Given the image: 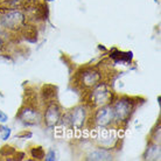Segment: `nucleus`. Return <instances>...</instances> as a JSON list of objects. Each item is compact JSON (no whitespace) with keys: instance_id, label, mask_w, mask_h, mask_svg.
I'll return each mask as SVG.
<instances>
[{"instance_id":"f03ea898","label":"nucleus","mask_w":161,"mask_h":161,"mask_svg":"<svg viewBox=\"0 0 161 161\" xmlns=\"http://www.w3.org/2000/svg\"><path fill=\"white\" fill-rule=\"evenodd\" d=\"M0 22L4 33H21L27 26V16L21 9H9L0 14Z\"/></svg>"},{"instance_id":"2eb2a0df","label":"nucleus","mask_w":161,"mask_h":161,"mask_svg":"<svg viewBox=\"0 0 161 161\" xmlns=\"http://www.w3.org/2000/svg\"><path fill=\"white\" fill-rule=\"evenodd\" d=\"M44 160H47V161H54V160H56V154H55V152H54L53 149H50L48 153L44 154Z\"/></svg>"},{"instance_id":"a211bd4d","label":"nucleus","mask_w":161,"mask_h":161,"mask_svg":"<svg viewBox=\"0 0 161 161\" xmlns=\"http://www.w3.org/2000/svg\"><path fill=\"white\" fill-rule=\"evenodd\" d=\"M4 49V41H3V39L0 37V52Z\"/></svg>"},{"instance_id":"20e7f679","label":"nucleus","mask_w":161,"mask_h":161,"mask_svg":"<svg viewBox=\"0 0 161 161\" xmlns=\"http://www.w3.org/2000/svg\"><path fill=\"white\" fill-rule=\"evenodd\" d=\"M89 108L86 104H80L75 106L69 112L62 114L61 121L65 123V125L69 129L75 130V131H80L84 129V126L89 121Z\"/></svg>"},{"instance_id":"ddd939ff","label":"nucleus","mask_w":161,"mask_h":161,"mask_svg":"<svg viewBox=\"0 0 161 161\" xmlns=\"http://www.w3.org/2000/svg\"><path fill=\"white\" fill-rule=\"evenodd\" d=\"M158 127H154L153 130H152V132H151V139H149V141H153V142H159L160 144V123H158L157 124Z\"/></svg>"},{"instance_id":"f8f14e48","label":"nucleus","mask_w":161,"mask_h":161,"mask_svg":"<svg viewBox=\"0 0 161 161\" xmlns=\"http://www.w3.org/2000/svg\"><path fill=\"white\" fill-rule=\"evenodd\" d=\"M44 154V149L41 146H35L34 148L31 149V157L34 158L35 160H43Z\"/></svg>"},{"instance_id":"4468645a","label":"nucleus","mask_w":161,"mask_h":161,"mask_svg":"<svg viewBox=\"0 0 161 161\" xmlns=\"http://www.w3.org/2000/svg\"><path fill=\"white\" fill-rule=\"evenodd\" d=\"M11 133H12V130L5 126V125H0V136H1V139L3 140H7L8 138L11 137Z\"/></svg>"},{"instance_id":"423d86ee","label":"nucleus","mask_w":161,"mask_h":161,"mask_svg":"<svg viewBox=\"0 0 161 161\" xmlns=\"http://www.w3.org/2000/svg\"><path fill=\"white\" fill-rule=\"evenodd\" d=\"M89 124H91L96 129H108L111 125H113V110L111 104L104 105L101 108H97L93 111L92 116L89 117Z\"/></svg>"},{"instance_id":"6ab92c4d","label":"nucleus","mask_w":161,"mask_h":161,"mask_svg":"<svg viewBox=\"0 0 161 161\" xmlns=\"http://www.w3.org/2000/svg\"><path fill=\"white\" fill-rule=\"evenodd\" d=\"M160 101H161V97L158 96V104H160Z\"/></svg>"},{"instance_id":"39448f33","label":"nucleus","mask_w":161,"mask_h":161,"mask_svg":"<svg viewBox=\"0 0 161 161\" xmlns=\"http://www.w3.org/2000/svg\"><path fill=\"white\" fill-rule=\"evenodd\" d=\"M103 80V74L101 70L92 67H85L80 68L76 74H75V84L80 89L83 90H91L95 88L97 84H99Z\"/></svg>"},{"instance_id":"7ed1b4c3","label":"nucleus","mask_w":161,"mask_h":161,"mask_svg":"<svg viewBox=\"0 0 161 161\" xmlns=\"http://www.w3.org/2000/svg\"><path fill=\"white\" fill-rule=\"evenodd\" d=\"M114 99V92L108 83H99L95 88L89 90L88 106L90 109H97L104 105L111 104Z\"/></svg>"},{"instance_id":"dca6fc26","label":"nucleus","mask_w":161,"mask_h":161,"mask_svg":"<svg viewBox=\"0 0 161 161\" xmlns=\"http://www.w3.org/2000/svg\"><path fill=\"white\" fill-rule=\"evenodd\" d=\"M7 120H8V116L4 111L0 110V123H1V124H5V123H7Z\"/></svg>"},{"instance_id":"f3484780","label":"nucleus","mask_w":161,"mask_h":161,"mask_svg":"<svg viewBox=\"0 0 161 161\" xmlns=\"http://www.w3.org/2000/svg\"><path fill=\"white\" fill-rule=\"evenodd\" d=\"M16 137H19V138H22V137L31 138V137H32V132H27V131H24L22 133H20V134H18Z\"/></svg>"},{"instance_id":"9b49d317","label":"nucleus","mask_w":161,"mask_h":161,"mask_svg":"<svg viewBox=\"0 0 161 161\" xmlns=\"http://www.w3.org/2000/svg\"><path fill=\"white\" fill-rule=\"evenodd\" d=\"M110 57L113 58L116 63H129L131 58H132V53H123L119 52L117 49H113L112 53H110Z\"/></svg>"},{"instance_id":"9d476101","label":"nucleus","mask_w":161,"mask_h":161,"mask_svg":"<svg viewBox=\"0 0 161 161\" xmlns=\"http://www.w3.org/2000/svg\"><path fill=\"white\" fill-rule=\"evenodd\" d=\"M160 157H161L160 144H159V142L149 141L148 146L146 147L145 152H144V154H142L144 160H149V161L160 160Z\"/></svg>"},{"instance_id":"6e6552de","label":"nucleus","mask_w":161,"mask_h":161,"mask_svg":"<svg viewBox=\"0 0 161 161\" xmlns=\"http://www.w3.org/2000/svg\"><path fill=\"white\" fill-rule=\"evenodd\" d=\"M62 114L63 112L60 104L55 101H52L47 103L44 108V112L42 113V121L48 129H54L61 123Z\"/></svg>"},{"instance_id":"f257e3e1","label":"nucleus","mask_w":161,"mask_h":161,"mask_svg":"<svg viewBox=\"0 0 161 161\" xmlns=\"http://www.w3.org/2000/svg\"><path fill=\"white\" fill-rule=\"evenodd\" d=\"M136 104H137L136 99L130 96H120L114 98L111 103L113 110V120H114L113 125L123 126L127 124L136 110Z\"/></svg>"},{"instance_id":"0eeeda50","label":"nucleus","mask_w":161,"mask_h":161,"mask_svg":"<svg viewBox=\"0 0 161 161\" xmlns=\"http://www.w3.org/2000/svg\"><path fill=\"white\" fill-rule=\"evenodd\" d=\"M16 119H19L25 126H35L42 121V112L34 105L25 104L16 113Z\"/></svg>"},{"instance_id":"1a4fd4ad","label":"nucleus","mask_w":161,"mask_h":161,"mask_svg":"<svg viewBox=\"0 0 161 161\" xmlns=\"http://www.w3.org/2000/svg\"><path fill=\"white\" fill-rule=\"evenodd\" d=\"M113 154L111 153V149L106 147H98V148L90 151L88 155L85 157V160H93V161H105L112 160Z\"/></svg>"}]
</instances>
